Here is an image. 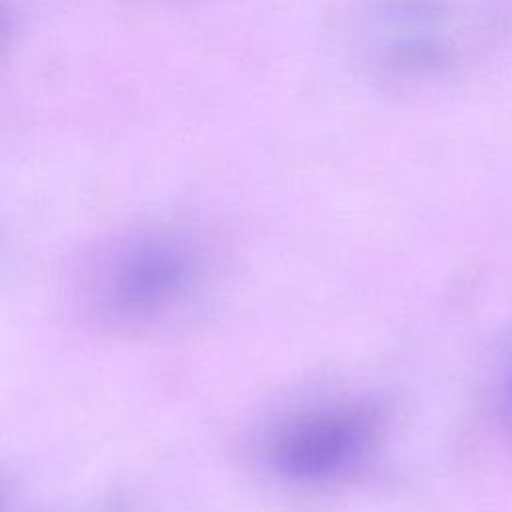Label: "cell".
I'll return each mask as SVG.
<instances>
[{"label":"cell","mask_w":512,"mask_h":512,"mask_svg":"<svg viewBox=\"0 0 512 512\" xmlns=\"http://www.w3.org/2000/svg\"><path fill=\"white\" fill-rule=\"evenodd\" d=\"M378 418L362 406H334L304 414L274 438V468L304 484L334 480L350 472L376 440Z\"/></svg>","instance_id":"obj_1"},{"label":"cell","mask_w":512,"mask_h":512,"mask_svg":"<svg viewBox=\"0 0 512 512\" xmlns=\"http://www.w3.org/2000/svg\"><path fill=\"white\" fill-rule=\"evenodd\" d=\"M196 276V254L184 242L144 238L122 250L108 268L104 302L120 316H150L186 296Z\"/></svg>","instance_id":"obj_2"}]
</instances>
